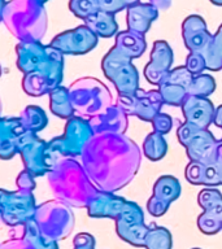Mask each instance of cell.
I'll return each mask as SVG.
<instances>
[{"mask_svg":"<svg viewBox=\"0 0 222 249\" xmlns=\"http://www.w3.org/2000/svg\"><path fill=\"white\" fill-rule=\"evenodd\" d=\"M181 108L185 117V122L187 124H194L196 127L204 130H208L210 124H213L216 108L208 97L187 95Z\"/></svg>","mask_w":222,"mask_h":249,"instance_id":"obj_16","label":"cell"},{"mask_svg":"<svg viewBox=\"0 0 222 249\" xmlns=\"http://www.w3.org/2000/svg\"><path fill=\"white\" fill-rule=\"evenodd\" d=\"M182 38L190 53L204 54L212 42L213 34L208 31L202 16L191 15L182 22Z\"/></svg>","mask_w":222,"mask_h":249,"instance_id":"obj_15","label":"cell"},{"mask_svg":"<svg viewBox=\"0 0 222 249\" xmlns=\"http://www.w3.org/2000/svg\"><path fill=\"white\" fill-rule=\"evenodd\" d=\"M159 92L163 97L164 104L173 105V107H181L188 95L183 86L169 83V82H163L159 86Z\"/></svg>","mask_w":222,"mask_h":249,"instance_id":"obj_26","label":"cell"},{"mask_svg":"<svg viewBox=\"0 0 222 249\" xmlns=\"http://www.w3.org/2000/svg\"><path fill=\"white\" fill-rule=\"evenodd\" d=\"M3 21L12 34L22 42H39L47 29L43 4L35 0H12L5 4Z\"/></svg>","mask_w":222,"mask_h":249,"instance_id":"obj_2","label":"cell"},{"mask_svg":"<svg viewBox=\"0 0 222 249\" xmlns=\"http://www.w3.org/2000/svg\"><path fill=\"white\" fill-rule=\"evenodd\" d=\"M128 29L136 34L146 35L152 22L159 17V9L149 3H136L126 8Z\"/></svg>","mask_w":222,"mask_h":249,"instance_id":"obj_19","label":"cell"},{"mask_svg":"<svg viewBox=\"0 0 222 249\" xmlns=\"http://www.w3.org/2000/svg\"><path fill=\"white\" fill-rule=\"evenodd\" d=\"M178 142L186 148L190 161L202 163H213L217 160L218 145L221 140H217L209 130L199 128L191 124H182L177 130Z\"/></svg>","mask_w":222,"mask_h":249,"instance_id":"obj_6","label":"cell"},{"mask_svg":"<svg viewBox=\"0 0 222 249\" xmlns=\"http://www.w3.org/2000/svg\"><path fill=\"white\" fill-rule=\"evenodd\" d=\"M93 136L90 122L82 117H72L66 124L65 134L56 139V149L64 156H79Z\"/></svg>","mask_w":222,"mask_h":249,"instance_id":"obj_10","label":"cell"},{"mask_svg":"<svg viewBox=\"0 0 222 249\" xmlns=\"http://www.w3.org/2000/svg\"><path fill=\"white\" fill-rule=\"evenodd\" d=\"M204 175H205V163L190 161L185 169V177H186L187 182L194 186L204 184Z\"/></svg>","mask_w":222,"mask_h":249,"instance_id":"obj_29","label":"cell"},{"mask_svg":"<svg viewBox=\"0 0 222 249\" xmlns=\"http://www.w3.org/2000/svg\"><path fill=\"white\" fill-rule=\"evenodd\" d=\"M213 124H216L217 127L222 128V105H220V107L216 109V113H214Z\"/></svg>","mask_w":222,"mask_h":249,"instance_id":"obj_39","label":"cell"},{"mask_svg":"<svg viewBox=\"0 0 222 249\" xmlns=\"http://www.w3.org/2000/svg\"><path fill=\"white\" fill-rule=\"evenodd\" d=\"M152 127H153V131L159 132L161 135H166L169 134L173 127V120L171 117L166 113H161L160 112L157 116L151 121Z\"/></svg>","mask_w":222,"mask_h":249,"instance_id":"obj_32","label":"cell"},{"mask_svg":"<svg viewBox=\"0 0 222 249\" xmlns=\"http://www.w3.org/2000/svg\"><path fill=\"white\" fill-rule=\"evenodd\" d=\"M143 153L151 161H160L167 153V143L159 132H149L143 142Z\"/></svg>","mask_w":222,"mask_h":249,"instance_id":"obj_22","label":"cell"},{"mask_svg":"<svg viewBox=\"0 0 222 249\" xmlns=\"http://www.w3.org/2000/svg\"><path fill=\"white\" fill-rule=\"evenodd\" d=\"M182 187L173 175H163L156 180L153 192L147 202L148 213L153 217H163L173 201L181 196Z\"/></svg>","mask_w":222,"mask_h":249,"instance_id":"obj_12","label":"cell"},{"mask_svg":"<svg viewBox=\"0 0 222 249\" xmlns=\"http://www.w3.org/2000/svg\"><path fill=\"white\" fill-rule=\"evenodd\" d=\"M35 1H38V3H40V4H43V3H46L47 0H35Z\"/></svg>","mask_w":222,"mask_h":249,"instance_id":"obj_43","label":"cell"},{"mask_svg":"<svg viewBox=\"0 0 222 249\" xmlns=\"http://www.w3.org/2000/svg\"><path fill=\"white\" fill-rule=\"evenodd\" d=\"M97 36L86 25L64 31L51 42V47L61 53L83 54L97 46Z\"/></svg>","mask_w":222,"mask_h":249,"instance_id":"obj_11","label":"cell"},{"mask_svg":"<svg viewBox=\"0 0 222 249\" xmlns=\"http://www.w3.org/2000/svg\"><path fill=\"white\" fill-rule=\"evenodd\" d=\"M173 247V237L170 231L165 227L156 226L149 229L146 240L144 248L146 249H171Z\"/></svg>","mask_w":222,"mask_h":249,"instance_id":"obj_24","label":"cell"},{"mask_svg":"<svg viewBox=\"0 0 222 249\" xmlns=\"http://www.w3.org/2000/svg\"><path fill=\"white\" fill-rule=\"evenodd\" d=\"M44 205H46V208L48 209L51 215H52V218H51L43 209L38 210V217L40 218H38L37 221H38L39 226L52 221V226H51L50 230L44 233V236L54 241L68 236L70 233V231L73 230L74 225L73 213L70 212L69 208L61 205V204H56V205H55V204H51V202L44 204Z\"/></svg>","mask_w":222,"mask_h":249,"instance_id":"obj_13","label":"cell"},{"mask_svg":"<svg viewBox=\"0 0 222 249\" xmlns=\"http://www.w3.org/2000/svg\"><path fill=\"white\" fill-rule=\"evenodd\" d=\"M25 114H27L29 117V121L26 122V127L29 130H33V131H37L39 128L44 127V124L47 122V118L44 116V112L42 109L38 108H27Z\"/></svg>","mask_w":222,"mask_h":249,"instance_id":"obj_31","label":"cell"},{"mask_svg":"<svg viewBox=\"0 0 222 249\" xmlns=\"http://www.w3.org/2000/svg\"><path fill=\"white\" fill-rule=\"evenodd\" d=\"M101 69L105 77L114 85L118 96H131L140 89L139 71L132 64V60L124 56L114 47L103 58Z\"/></svg>","mask_w":222,"mask_h":249,"instance_id":"obj_5","label":"cell"},{"mask_svg":"<svg viewBox=\"0 0 222 249\" xmlns=\"http://www.w3.org/2000/svg\"><path fill=\"white\" fill-rule=\"evenodd\" d=\"M117 105L124 109L128 116H135L139 120L151 122L163 108L164 101L159 89H139L131 96H118Z\"/></svg>","mask_w":222,"mask_h":249,"instance_id":"obj_8","label":"cell"},{"mask_svg":"<svg viewBox=\"0 0 222 249\" xmlns=\"http://www.w3.org/2000/svg\"><path fill=\"white\" fill-rule=\"evenodd\" d=\"M173 50L165 40H156L151 51V60L144 66V77L151 85L160 86L173 65Z\"/></svg>","mask_w":222,"mask_h":249,"instance_id":"obj_14","label":"cell"},{"mask_svg":"<svg viewBox=\"0 0 222 249\" xmlns=\"http://www.w3.org/2000/svg\"><path fill=\"white\" fill-rule=\"evenodd\" d=\"M203 56L205 58L206 70L218 71L222 69V25L213 34L212 42Z\"/></svg>","mask_w":222,"mask_h":249,"instance_id":"obj_23","label":"cell"},{"mask_svg":"<svg viewBox=\"0 0 222 249\" xmlns=\"http://www.w3.org/2000/svg\"><path fill=\"white\" fill-rule=\"evenodd\" d=\"M128 201L125 197L117 196L111 192L99 191L95 197L90 201L87 209L89 215L93 218H112L116 219Z\"/></svg>","mask_w":222,"mask_h":249,"instance_id":"obj_18","label":"cell"},{"mask_svg":"<svg viewBox=\"0 0 222 249\" xmlns=\"http://www.w3.org/2000/svg\"><path fill=\"white\" fill-rule=\"evenodd\" d=\"M203 213L198 218V227L205 235H214L222 230V194L217 188H204L198 195Z\"/></svg>","mask_w":222,"mask_h":249,"instance_id":"obj_9","label":"cell"},{"mask_svg":"<svg viewBox=\"0 0 222 249\" xmlns=\"http://www.w3.org/2000/svg\"><path fill=\"white\" fill-rule=\"evenodd\" d=\"M116 221L117 235L136 248H144V240L149 227L144 223L143 210L136 202L126 201Z\"/></svg>","mask_w":222,"mask_h":249,"instance_id":"obj_7","label":"cell"},{"mask_svg":"<svg viewBox=\"0 0 222 249\" xmlns=\"http://www.w3.org/2000/svg\"><path fill=\"white\" fill-rule=\"evenodd\" d=\"M194 77V74L190 73L188 70H187L186 66H178V68H174V69H171L167 75L164 78L163 82H169V83H175V85H181L183 86L187 91V86L190 85L191 79ZM161 82V83H163ZM160 83V85H161Z\"/></svg>","mask_w":222,"mask_h":249,"instance_id":"obj_30","label":"cell"},{"mask_svg":"<svg viewBox=\"0 0 222 249\" xmlns=\"http://www.w3.org/2000/svg\"><path fill=\"white\" fill-rule=\"evenodd\" d=\"M216 163H217L218 171H220V178H221V184H222V140L220 145H218L217 151V160H216Z\"/></svg>","mask_w":222,"mask_h":249,"instance_id":"obj_38","label":"cell"},{"mask_svg":"<svg viewBox=\"0 0 222 249\" xmlns=\"http://www.w3.org/2000/svg\"><path fill=\"white\" fill-rule=\"evenodd\" d=\"M74 249H95V239L90 233H78L74 237Z\"/></svg>","mask_w":222,"mask_h":249,"instance_id":"obj_36","label":"cell"},{"mask_svg":"<svg viewBox=\"0 0 222 249\" xmlns=\"http://www.w3.org/2000/svg\"><path fill=\"white\" fill-rule=\"evenodd\" d=\"M221 140H222V139H221Z\"/></svg>","mask_w":222,"mask_h":249,"instance_id":"obj_45","label":"cell"},{"mask_svg":"<svg viewBox=\"0 0 222 249\" xmlns=\"http://www.w3.org/2000/svg\"><path fill=\"white\" fill-rule=\"evenodd\" d=\"M187 70L192 73L194 75L198 74H203L206 70V64L204 56L200 53H190L186 58V65Z\"/></svg>","mask_w":222,"mask_h":249,"instance_id":"obj_33","label":"cell"},{"mask_svg":"<svg viewBox=\"0 0 222 249\" xmlns=\"http://www.w3.org/2000/svg\"><path fill=\"white\" fill-rule=\"evenodd\" d=\"M149 4L157 8L159 11H165V9L170 7L171 0H149Z\"/></svg>","mask_w":222,"mask_h":249,"instance_id":"obj_37","label":"cell"},{"mask_svg":"<svg viewBox=\"0 0 222 249\" xmlns=\"http://www.w3.org/2000/svg\"><path fill=\"white\" fill-rule=\"evenodd\" d=\"M52 110L56 113V116L66 118V117L73 116V107L70 103L69 91L62 87H57V89L52 91Z\"/></svg>","mask_w":222,"mask_h":249,"instance_id":"obj_27","label":"cell"},{"mask_svg":"<svg viewBox=\"0 0 222 249\" xmlns=\"http://www.w3.org/2000/svg\"><path fill=\"white\" fill-rule=\"evenodd\" d=\"M5 0H0V21L3 19V12H4V8H5Z\"/></svg>","mask_w":222,"mask_h":249,"instance_id":"obj_40","label":"cell"},{"mask_svg":"<svg viewBox=\"0 0 222 249\" xmlns=\"http://www.w3.org/2000/svg\"><path fill=\"white\" fill-rule=\"evenodd\" d=\"M210 3H213L214 5H218V7H222V0H210Z\"/></svg>","mask_w":222,"mask_h":249,"instance_id":"obj_42","label":"cell"},{"mask_svg":"<svg viewBox=\"0 0 222 249\" xmlns=\"http://www.w3.org/2000/svg\"><path fill=\"white\" fill-rule=\"evenodd\" d=\"M97 4L101 12H107L111 15H114L117 12L124 11L128 8L124 0H97Z\"/></svg>","mask_w":222,"mask_h":249,"instance_id":"obj_35","label":"cell"},{"mask_svg":"<svg viewBox=\"0 0 222 249\" xmlns=\"http://www.w3.org/2000/svg\"><path fill=\"white\" fill-rule=\"evenodd\" d=\"M69 97L74 113L79 117L100 114L112 105V93L108 87L95 78H82L69 89Z\"/></svg>","mask_w":222,"mask_h":249,"instance_id":"obj_4","label":"cell"},{"mask_svg":"<svg viewBox=\"0 0 222 249\" xmlns=\"http://www.w3.org/2000/svg\"><path fill=\"white\" fill-rule=\"evenodd\" d=\"M85 25L96 35L97 38H111L118 33V25L116 22L114 15L107 12L99 11L91 17L85 19Z\"/></svg>","mask_w":222,"mask_h":249,"instance_id":"obj_21","label":"cell"},{"mask_svg":"<svg viewBox=\"0 0 222 249\" xmlns=\"http://www.w3.org/2000/svg\"><path fill=\"white\" fill-rule=\"evenodd\" d=\"M216 89V81L210 74H198L191 79L190 85L187 86V93L192 96L208 97Z\"/></svg>","mask_w":222,"mask_h":249,"instance_id":"obj_25","label":"cell"},{"mask_svg":"<svg viewBox=\"0 0 222 249\" xmlns=\"http://www.w3.org/2000/svg\"><path fill=\"white\" fill-rule=\"evenodd\" d=\"M114 48L118 50L121 53L126 56V57L138 58L146 52L147 50V43L144 39V35L136 34L130 30L120 31L116 35V43H114Z\"/></svg>","mask_w":222,"mask_h":249,"instance_id":"obj_20","label":"cell"},{"mask_svg":"<svg viewBox=\"0 0 222 249\" xmlns=\"http://www.w3.org/2000/svg\"><path fill=\"white\" fill-rule=\"evenodd\" d=\"M93 135L103 134H125L128 130V114L117 104H112L104 112L89 120Z\"/></svg>","mask_w":222,"mask_h":249,"instance_id":"obj_17","label":"cell"},{"mask_svg":"<svg viewBox=\"0 0 222 249\" xmlns=\"http://www.w3.org/2000/svg\"><path fill=\"white\" fill-rule=\"evenodd\" d=\"M125 4L128 5V7H130V5H134V4L139 3V0H124Z\"/></svg>","mask_w":222,"mask_h":249,"instance_id":"obj_41","label":"cell"},{"mask_svg":"<svg viewBox=\"0 0 222 249\" xmlns=\"http://www.w3.org/2000/svg\"><path fill=\"white\" fill-rule=\"evenodd\" d=\"M69 8L78 18L83 21L100 11L97 0H70Z\"/></svg>","mask_w":222,"mask_h":249,"instance_id":"obj_28","label":"cell"},{"mask_svg":"<svg viewBox=\"0 0 222 249\" xmlns=\"http://www.w3.org/2000/svg\"><path fill=\"white\" fill-rule=\"evenodd\" d=\"M204 187L214 188V187L221 186V178H220V171H218L217 163H208L205 165V175H204Z\"/></svg>","mask_w":222,"mask_h":249,"instance_id":"obj_34","label":"cell"},{"mask_svg":"<svg viewBox=\"0 0 222 249\" xmlns=\"http://www.w3.org/2000/svg\"><path fill=\"white\" fill-rule=\"evenodd\" d=\"M56 179L58 198L77 208H87L90 201L99 192L86 174L83 166L73 160H64L60 162L56 167Z\"/></svg>","mask_w":222,"mask_h":249,"instance_id":"obj_3","label":"cell"},{"mask_svg":"<svg viewBox=\"0 0 222 249\" xmlns=\"http://www.w3.org/2000/svg\"><path fill=\"white\" fill-rule=\"evenodd\" d=\"M194 249H200V248H194Z\"/></svg>","mask_w":222,"mask_h":249,"instance_id":"obj_44","label":"cell"},{"mask_svg":"<svg viewBox=\"0 0 222 249\" xmlns=\"http://www.w3.org/2000/svg\"><path fill=\"white\" fill-rule=\"evenodd\" d=\"M81 156L91 182L99 191L111 194L128 186L142 162L138 144L125 134L93 135Z\"/></svg>","mask_w":222,"mask_h":249,"instance_id":"obj_1","label":"cell"}]
</instances>
